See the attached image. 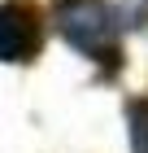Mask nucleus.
<instances>
[{
    "label": "nucleus",
    "mask_w": 148,
    "mask_h": 153,
    "mask_svg": "<svg viewBox=\"0 0 148 153\" xmlns=\"http://www.w3.org/2000/svg\"><path fill=\"white\" fill-rule=\"evenodd\" d=\"M118 18L105 0H57V31L70 48H79L87 57H118Z\"/></svg>",
    "instance_id": "nucleus-1"
},
{
    "label": "nucleus",
    "mask_w": 148,
    "mask_h": 153,
    "mask_svg": "<svg viewBox=\"0 0 148 153\" xmlns=\"http://www.w3.org/2000/svg\"><path fill=\"white\" fill-rule=\"evenodd\" d=\"M39 48V13L26 0L0 4V61H26Z\"/></svg>",
    "instance_id": "nucleus-2"
},
{
    "label": "nucleus",
    "mask_w": 148,
    "mask_h": 153,
    "mask_svg": "<svg viewBox=\"0 0 148 153\" xmlns=\"http://www.w3.org/2000/svg\"><path fill=\"white\" fill-rule=\"evenodd\" d=\"M126 131H131V153H148V96H139L126 109Z\"/></svg>",
    "instance_id": "nucleus-3"
}]
</instances>
